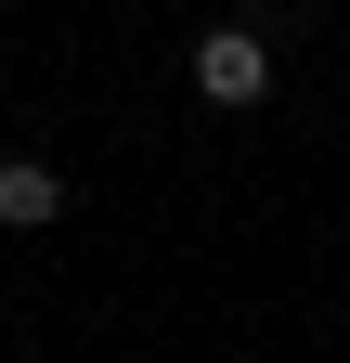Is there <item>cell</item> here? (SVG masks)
Returning <instances> with one entry per match:
<instances>
[{"instance_id":"6da1fadb","label":"cell","mask_w":350,"mask_h":363,"mask_svg":"<svg viewBox=\"0 0 350 363\" xmlns=\"http://www.w3.org/2000/svg\"><path fill=\"white\" fill-rule=\"evenodd\" d=\"M195 91H208V104H273V52H259V26H208V39H195Z\"/></svg>"},{"instance_id":"7a4b0ae2","label":"cell","mask_w":350,"mask_h":363,"mask_svg":"<svg viewBox=\"0 0 350 363\" xmlns=\"http://www.w3.org/2000/svg\"><path fill=\"white\" fill-rule=\"evenodd\" d=\"M0 220H13V234H52L65 220V169L52 156H0Z\"/></svg>"},{"instance_id":"3957f363","label":"cell","mask_w":350,"mask_h":363,"mask_svg":"<svg viewBox=\"0 0 350 363\" xmlns=\"http://www.w3.org/2000/svg\"><path fill=\"white\" fill-rule=\"evenodd\" d=\"M247 13H273V0H234V26H247Z\"/></svg>"}]
</instances>
